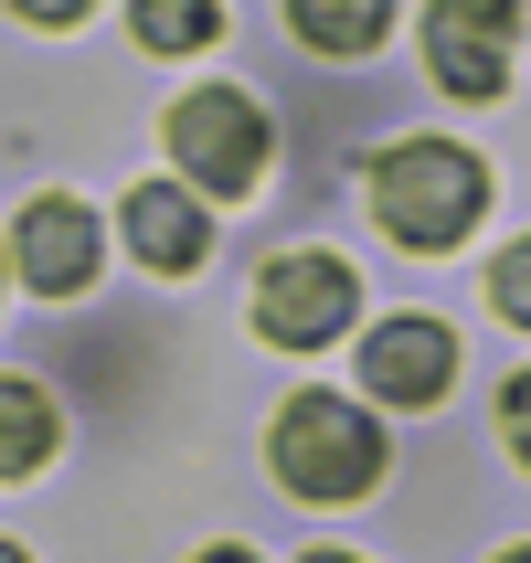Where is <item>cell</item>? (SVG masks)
<instances>
[{"instance_id":"cell-1","label":"cell","mask_w":531,"mask_h":563,"mask_svg":"<svg viewBox=\"0 0 531 563\" xmlns=\"http://www.w3.org/2000/svg\"><path fill=\"white\" fill-rule=\"evenodd\" d=\"M478 213H489V170L457 139H405V150L373 159V223L405 234L414 255H446Z\"/></svg>"},{"instance_id":"cell-2","label":"cell","mask_w":531,"mask_h":563,"mask_svg":"<svg viewBox=\"0 0 531 563\" xmlns=\"http://www.w3.org/2000/svg\"><path fill=\"white\" fill-rule=\"evenodd\" d=\"M383 426L362 405H341V394H298V405L277 415V478L298 489V500H362L383 478Z\"/></svg>"},{"instance_id":"cell-3","label":"cell","mask_w":531,"mask_h":563,"mask_svg":"<svg viewBox=\"0 0 531 563\" xmlns=\"http://www.w3.org/2000/svg\"><path fill=\"white\" fill-rule=\"evenodd\" d=\"M170 159H181L213 202L255 191V170H266V118H255V96H223V86L181 96V107H170Z\"/></svg>"},{"instance_id":"cell-4","label":"cell","mask_w":531,"mask_h":563,"mask_svg":"<svg viewBox=\"0 0 531 563\" xmlns=\"http://www.w3.org/2000/svg\"><path fill=\"white\" fill-rule=\"evenodd\" d=\"M351 309H362V287H351L341 255H277V266H266V287H255V330H266L277 351L341 341Z\"/></svg>"},{"instance_id":"cell-5","label":"cell","mask_w":531,"mask_h":563,"mask_svg":"<svg viewBox=\"0 0 531 563\" xmlns=\"http://www.w3.org/2000/svg\"><path fill=\"white\" fill-rule=\"evenodd\" d=\"M510 22L521 0H425V64L446 96H500L510 86Z\"/></svg>"},{"instance_id":"cell-6","label":"cell","mask_w":531,"mask_h":563,"mask_svg":"<svg viewBox=\"0 0 531 563\" xmlns=\"http://www.w3.org/2000/svg\"><path fill=\"white\" fill-rule=\"evenodd\" d=\"M11 255H22V277L43 287V298H75V287L96 277V213L64 202V191H43V202H22V223H11Z\"/></svg>"},{"instance_id":"cell-7","label":"cell","mask_w":531,"mask_h":563,"mask_svg":"<svg viewBox=\"0 0 531 563\" xmlns=\"http://www.w3.org/2000/svg\"><path fill=\"white\" fill-rule=\"evenodd\" d=\"M446 373H457V341H446V319H383L373 341H362V383H373L383 405H436Z\"/></svg>"},{"instance_id":"cell-8","label":"cell","mask_w":531,"mask_h":563,"mask_svg":"<svg viewBox=\"0 0 531 563\" xmlns=\"http://www.w3.org/2000/svg\"><path fill=\"white\" fill-rule=\"evenodd\" d=\"M128 255L159 266V277H191V266L213 255V213H202L181 181H139L128 191Z\"/></svg>"},{"instance_id":"cell-9","label":"cell","mask_w":531,"mask_h":563,"mask_svg":"<svg viewBox=\"0 0 531 563\" xmlns=\"http://www.w3.org/2000/svg\"><path fill=\"white\" fill-rule=\"evenodd\" d=\"M287 22L319 54H373L383 32H394V0H287Z\"/></svg>"},{"instance_id":"cell-10","label":"cell","mask_w":531,"mask_h":563,"mask_svg":"<svg viewBox=\"0 0 531 563\" xmlns=\"http://www.w3.org/2000/svg\"><path fill=\"white\" fill-rule=\"evenodd\" d=\"M43 457H54V405H43V383L0 373V478H32Z\"/></svg>"},{"instance_id":"cell-11","label":"cell","mask_w":531,"mask_h":563,"mask_svg":"<svg viewBox=\"0 0 531 563\" xmlns=\"http://www.w3.org/2000/svg\"><path fill=\"white\" fill-rule=\"evenodd\" d=\"M213 32H223L213 0H139V43H150V54H191V43H213Z\"/></svg>"},{"instance_id":"cell-12","label":"cell","mask_w":531,"mask_h":563,"mask_svg":"<svg viewBox=\"0 0 531 563\" xmlns=\"http://www.w3.org/2000/svg\"><path fill=\"white\" fill-rule=\"evenodd\" d=\"M489 298H500L510 330H531V245H510L500 266H489Z\"/></svg>"},{"instance_id":"cell-13","label":"cell","mask_w":531,"mask_h":563,"mask_svg":"<svg viewBox=\"0 0 531 563\" xmlns=\"http://www.w3.org/2000/svg\"><path fill=\"white\" fill-rule=\"evenodd\" d=\"M500 437H510V457L531 468V373H510V394H500Z\"/></svg>"},{"instance_id":"cell-14","label":"cell","mask_w":531,"mask_h":563,"mask_svg":"<svg viewBox=\"0 0 531 563\" xmlns=\"http://www.w3.org/2000/svg\"><path fill=\"white\" fill-rule=\"evenodd\" d=\"M11 11H22V22H43V32H54V22H86L96 0H11Z\"/></svg>"},{"instance_id":"cell-15","label":"cell","mask_w":531,"mask_h":563,"mask_svg":"<svg viewBox=\"0 0 531 563\" xmlns=\"http://www.w3.org/2000/svg\"><path fill=\"white\" fill-rule=\"evenodd\" d=\"M191 563H255V553H234V542H213V553H191Z\"/></svg>"},{"instance_id":"cell-16","label":"cell","mask_w":531,"mask_h":563,"mask_svg":"<svg viewBox=\"0 0 531 563\" xmlns=\"http://www.w3.org/2000/svg\"><path fill=\"white\" fill-rule=\"evenodd\" d=\"M0 563H32V553H22V542H0Z\"/></svg>"},{"instance_id":"cell-17","label":"cell","mask_w":531,"mask_h":563,"mask_svg":"<svg viewBox=\"0 0 531 563\" xmlns=\"http://www.w3.org/2000/svg\"><path fill=\"white\" fill-rule=\"evenodd\" d=\"M309 563H351V553H309Z\"/></svg>"},{"instance_id":"cell-18","label":"cell","mask_w":531,"mask_h":563,"mask_svg":"<svg viewBox=\"0 0 531 563\" xmlns=\"http://www.w3.org/2000/svg\"><path fill=\"white\" fill-rule=\"evenodd\" d=\"M500 563H531V553H500Z\"/></svg>"}]
</instances>
